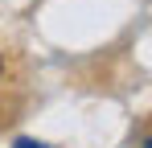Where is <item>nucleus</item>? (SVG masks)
<instances>
[{"mask_svg":"<svg viewBox=\"0 0 152 148\" xmlns=\"http://www.w3.org/2000/svg\"><path fill=\"white\" fill-rule=\"evenodd\" d=\"M12 148H50V144H37V140H29V136H21V140H17Z\"/></svg>","mask_w":152,"mask_h":148,"instance_id":"1","label":"nucleus"},{"mask_svg":"<svg viewBox=\"0 0 152 148\" xmlns=\"http://www.w3.org/2000/svg\"><path fill=\"white\" fill-rule=\"evenodd\" d=\"M0 66H4V62H0Z\"/></svg>","mask_w":152,"mask_h":148,"instance_id":"2","label":"nucleus"}]
</instances>
